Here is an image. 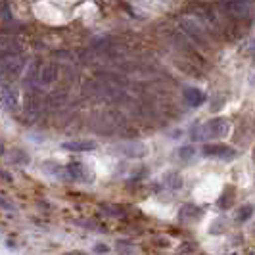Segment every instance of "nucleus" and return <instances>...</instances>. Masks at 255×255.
Returning a JSON list of instances; mask_svg holds the SVG:
<instances>
[{
	"label": "nucleus",
	"instance_id": "f257e3e1",
	"mask_svg": "<svg viewBox=\"0 0 255 255\" xmlns=\"http://www.w3.org/2000/svg\"><path fill=\"white\" fill-rule=\"evenodd\" d=\"M230 132V123L223 117L211 119L205 125H194L192 127V140H205L211 136H227Z\"/></svg>",
	"mask_w": 255,
	"mask_h": 255
},
{
	"label": "nucleus",
	"instance_id": "f03ea898",
	"mask_svg": "<svg viewBox=\"0 0 255 255\" xmlns=\"http://www.w3.org/2000/svg\"><path fill=\"white\" fill-rule=\"evenodd\" d=\"M204 155L207 157H215V159H225V161H229V159H234L238 152L234 150V148H230V146H225V144H205L204 150H202Z\"/></svg>",
	"mask_w": 255,
	"mask_h": 255
},
{
	"label": "nucleus",
	"instance_id": "7ed1b4c3",
	"mask_svg": "<svg viewBox=\"0 0 255 255\" xmlns=\"http://www.w3.org/2000/svg\"><path fill=\"white\" fill-rule=\"evenodd\" d=\"M223 6L234 17H250V13H252V8L246 0H225Z\"/></svg>",
	"mask_w": 255,
	"mask_h": 255
},
{
	"label": "nucleus",
	"instance_id": "20e7f679",
	"mask_svg": "<svg viewBox=\"0 0 255 255\" xmlns=\"http://www.w3.org/2000/svg\"><path fill=\"white\" fill-rule=\"evenodd\" d=\"M62 148L67 152H90L96 148V142L92 140H73V142H64Z\"/></svg>",
	"mask_w": 255,
	"mask_h": 255
},
{
	"label": "nucleus",
	"instance_id": "39448f33",
	"mask_svg": "<svg viewBox=\"0 0 255 255\" xmlns=\"http://www.w3.org/2000/svg\"><path fill=\"white\" fill-rule=\"evenodd\" d=\"M184 100L190 106H202L205 102V94L200 89H186L184 90Z\"/></svg>",
	"mask_w": 255,
	"mask_h": 255
},
{
	"label": "nucleus",
	"instance_id": "423d86ee",
	"mask_svg": "<svg viewBox=\"0 0 255 255\" xmlns=\"http://www.w3.org/2000/svg\"><path fill=\"white\" fill-rule=\"evenodd\" d=\"M67 175H69L73 180H85L87 179V171H85L83 163H79V161L67 165Z\"/></svg>",
	"mask_w": 255,
	"mask_h": 255
},
{
	"label": "nucleus",
	"instance_id": "0eeeda50",
	"mask_svg": "<svg viewBox=\"0 0 255 255\" xmlns=\"http://www.w3.org/2000/svg\"><path fill=\"white\" fill-rule=\"evenodd\" d=\"M252 215H254V205H250V204L242 205V207L238 209V213H236V223H238V225L248 223V221L252 219Z\"/></svg>",
	"mask_w": 255,
	"mask_h": 255
},
{
	"label": "nucleus",
	"instance_id": "6e6552de",
	"mask_svg": "<svg viewBox=\"0 0 255 255\" xmlns=\"http://www.w3.org/2000/svg\"><path fill=\"white\" fill-rule=\"evenodd\" d=\"M180 27H182V29H184V31H186V33H188V35L196 40V42H200V44H204V42H205L204 35H202L198 29H194V25H192L190 21H182V23H180Z\"/></svg>",
	"mask_w": 255,
	"mask_h": 255
},
{
	"label": "nucleus",
	"instance_id": "1a4fd4ad",
	"mask_svg": "<svg viewBox=\"0 0 255 255\" xmlns=\"http://www.w3.org/2000/svg\"><path fill=\"white\" fill-rule=\"evenodd\" d=\"M200 215H202V209L200 207H194V205H184V209H180V219L200 217Z\"/></svg>",
	"mask_w": 255,
	"mask_h": 255
},
{
	"label": "nucleus",
	"instance_id": "9d476101",
	"mask_svg": "<svg viewBox=\"0 0 255 255\" xmlns=\"http://www.w3.org/2000/svg\"><path fill=\"white\" fill-rule=\"evenodd\" d=\"M232 200H234L232 192H225V194H223V198L219 200V205H221L223 209H227V207H230V205H232Z\"/></svg>",
	"mask_w": 255,
	"mask_h": 255
},
{
	"label": "nucleus",
	"instance_id": "9b49d317",
	"mask_svg": "<svg viewBox=\"0 0 255 255\" xmlns=\"http://www.w3.org/2000/svg\"><path fill=\"white\" fill-rule=\"evenodd\" d=\"M192 153H194V150H192L190 146H184V148H180V152H179V155L182 157V159H188Z\"/></svg>",
	"mask_w": 255,
	"mask_h": 255
},
{
	"label": "nucleus",
	"instance_id": "f8f14e48",
	"mask_svg": "<svg viewBox=\"0 0 255 255\" xmlns=\"http://www.w3.org/2000/svg\"><path fill=\"white\" fill-rule=\"evenodd\" d=\"M94 252H96V254H108L110 248H108V246H102V244H98V246L94 248Z\"/></svg>",
	"mask_w": 255,
	"mask_h": 255
},
{
	"label": "nucleus",
	"instance_id": "ddd939ff",
	"mask_svg": "<svg viewBox=\"0 0 255 255\" xmlns=\"http://www.w3.org/2000/svg\"><path fill=\"white\" fill-rule=\"evenodd\" d=\"M2 10H4V12H2V17L8 19V17H10V10H8V4H6V2H2Z\"/></svg>",
	"mask_w": 255,
	"mask_h": 255
},
{
	"label": "nucleus",
	"instance_id": "4468645a",
	"mask_svg": "<svg viewBox=\"0 0 255 255\" xmlns=\"http://www.w3.org/2000/svg\"><path fill=\"white\" fill-rule=\"evenodd\" d=\"M252 56H254V60H255V48H254V50H252Z\"/></svg>",
	"mask_w": 255,
	"mask_h": 255
}]
</instances>
